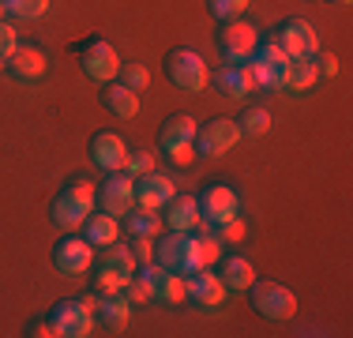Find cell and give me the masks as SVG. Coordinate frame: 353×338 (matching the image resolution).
Here are the masks:
<instances>
[{"label":"cell","instance_id":"6da1fadb","mask_svg":"<svg viewBox=\"0 0 353 338\" xmlns=\"http://www.w3.org/2000/svg\"><path fill=\"white\" fill-rule=\"evenodd\" d=\"M98 203V188L90 177H75V181L68 184V188L61 192V196L53 199V210H49V218H53L57 226H61L64 233L79 230L83 222H87V215L94 210Z\"/></svg>","mask_w":353,"mask_h":338},{"label":"cell","instance_id":"7a4b0ae2","mask_svg":"<svg viewBox=\"0 0 353 338\" xmlns=\"http://www.w3.org/2000/svg\"><path fill=\"white\" fill-rule=\"evenodd\" d=\"M248 301H252V308L263 319H271V324H285V319L297 316V293L285 290L282 282H271V278H263V282L256 278V282L248 286Z\"/></svg>","mask_w":353,"mask_h":338},{"label":"cell","instance_id":"3957f363","mask_svg":"<svg viewBox=\"0 0 353 338\" xmlns=\"http://www.w3.org/2000/svg\"><path fill=\"white\" fill-rule=\"evenodd\" d=\"M94 304H98V293L61 301L53 308V316H49V319H53V327H57V335H64V338H87V335H94V324H98Z\"/></svg>","mask_w":353,"mask_h":338},{"label":"cell","instance_id":"277c9868","mask_svg":"<svg viewBox=\"0 0 353 338\" xmlns=\"http://www.w3.org/2000/svg\"><path fill=\"white\" fill-rule=\"evenodd\" d=\"M154 264L165 270H176V275L188 278L192 270H199V237L196 233H170L154 244Z\"/></svg>","mask_w":353,"mask_h":338},{"label":"cell","instance_id":"5b68a950","mask_svg":"<svg viewBox=\"0 0 353 338\" xmlns=\"http://www.w3.org/2000/svg\"><path fill=\"white\" fill-rule=\"evenodd\" d=\"M165 75H170L173 87L188 90V95H199V90H207V83H211V68H207V61L196 49H173V53L165 57Z\"/></svg>","mask_w":353,"mask_h":338},{"label":"cell","instance_id":"8992f818","mask_svg":"<svg viewBox=\"0 0 353 338\" xmlns=\"http://www.w3.org/2000/svg\"><path fill=\"white\" fill-rule=\"evenodd\" d=\"M252 75H256V87L263 90H285V68H290V57H285V49L279 41H267V46H259L256 53H252Z\"/></svg>","mask_w":353,"mask_h":338},{"label":"cell","instance_id":"52a82bcc","mask_svg":"<svg viewBox=\"0 0 353 338\" xmlns=\"http://www.w3.org/2000/svg\"><path fill=\"white\" fill-rule=\"evenodd\" d=\"M218 46H222L225 64H245L259 49V30L252 27L248 19H230V23H222V30H218Z\"/></svg>","mask_w":353,"mask_h":338},{"label":"cell","instance_id":"ba28073f","mask_svg":"<svg viewBox=\"0 0 353 338\" xmlns=\"http://www.w3.org/2000/svg\"><path fill=\"white\" fill-rule=\"evenodd\" d=\"M241 215V196L230 188V184H211V188L199 196V222L207 230H218L222 222Z\"/></svg>","mask_w":353,"mask_h":338},{"label":"cell","instance_id":"9c48e42d","mask_svg":"<svg viewBox=\"0 0 353 338\" xmlns=\"http://www.w3.org/2000/svg\"><path fill=\"white\" fill-rule=\"evenodd\" d=\"M237 139H241V124L230 121V117H214V121H207L199 128L196 150H199V158H222L237 147Z\"/></svg>","mask_w":353,"mask_h":338},{"label":"cell","instance_id":"30bf717a","mask_svg":"<svg viewBox=\"0 0 353 338\" xmlns=\"http://www.w3.org/2000/svg\"><path fill=\"white\" fill-rule=\"evenodd\" d=\"M53 267L61 270V275H68V278L87 275V270L94 267V244H90L87 237H64V241H57Z\"/></svg>","mask_w":353,"mask_h":338},{"label":"cell","instance_id":"8fae6325","mask_svg":"<svg viewBox=\"0 0 353 338\" xmlns=\"http://www.w3.org/2000/svg\"><path fill=\"white\" fill-rule=\"evenodd\" d=\"M98 203H102L105 215L124 218L132 207H136V177H128L124 169L109 173V181L102 184V192H98Z\"/></svg>","mask_w":353,"mask_h":338},{"label":"cell","instance_id":"7c38bea8","mask_svg":"<svg viewBox=\"0 0 353 338\" xmlns=\"http://www.w3.org/2000/svg\"><path fill=\"white\" fill-rule=\"evenodd\" d=\"M225 293H230V290H225L222 275H214L211 267H199V270H192V275H188V301L196 304V308H203V312L222 308Z\"/></svg>","mask_w":353,"mask_h":338},{"label":"cell","instance_id":"4fadbf2b","mask_svg":"<svg viewBox=\"0 0 353 338\" xmlns=\"http://www.w3.org/2000/svg\"><path fill=\"white\" fill-rule=\"evenodd\" d=\"M279 46L285 57H319V34L308 19H285L279 27Z\"/></svg>","mask_w":353,"mask_h":338},{"label":"cell","instance_id":"5bb4252c","mask_svg":"<svg viewBox=\"0 0 353 338\" xmlns=\"http://www.w3.org/2000/svg\"><path fill=\"white\" fill-rule=\"evenodd\" d=\"M83 72L94 83H113L121 75V57L109 41H87L83 46Z\"/></svg>","mask_w":353,"mask_h":338},{"label":"cell","instance_id":"9a60e30c","mask_svg":"<svg viewBox=\"0 0 353 338\" xmlns=\"http://www.w3.org/2000/svg\"><path fill=\"white\" fill-rule=\"evenodd\" d=\"M128 143H124L121 132H98L94 139H90V158H94L98 169H105V173H117V169L128 166Z\"/></svg>","mask_w":353,"mask_h":338},{"label":"cell","instance_id":"2e32d148","mask_svg":"<svg viewBox=\"0 0 353 338\" xmlns=\"http://www.w3.org/2000/svg\"><path fill=\"white\" fill-rule=\"evenodd\" d=\"M139 270L150 278V282H154V301H162V304L188 301V278H184V275L165 270V267H158V264H139Z\"/></svg>","mask_w":353,"mask_h":338},{"label":"cell","instance_id":"e0dca14e","mask_svg":"<svg viewBox=\"0 0 353 338\" xmlns=\"http://www.w3.org/2000/svg\"><path fill=\"white\" fill-rule=\"evenodd\" d=\"M173 196H176L173 177H165V173H147V177H136V207L162 210V207H170V199H173Z\"/></svg>","mask_w":353,"mask_h":338},{"label":"cell","instance_id":"ac0fdd59","mask_svg":"<svg viewBox=\"0 0 353 338\" xmlns=\"http://www.w3.org/2000/svg\"><path fill=\"white\" fill-rule=\"evenodd\" d=\"M214 87L222 90L225 98H248L256 90V75H252L248 61L245 64H222L214 72Z\"/></svg>","mask_w":353,"mask_h":338},{"label":"cell","instance_id":"d6986e66","mask_svg":"<svg viewBox=\"0 0 353 338\" xmlns=\"http://www.w3.org/2000/svg\"><path fill=\"white\" fill-rule=\"evenodd\" d=\"M162 222L170 226L173 233H196L199 226H203L199 222V196H173Z\"/></svg>","mask_w":353,"mask_h":338},{"label":"cell","instance_id":"ffe728a7","mask_svg":"<svg viewBox=\"0 0 353 338\" xmlns=\"http://www.w3.org/2000/svg\"><path fill=\"white\" fill-rule=\"evenodd\" d=\"M8 68H12L15 79L34 83V79H41V75H46L49 57H46V49H38V46H19V49L12 53V61H8Z\"/></svg>","mask_w":353,"mask_h":338},{"label":"cell","instance_id":"44dd1931","mask_svg":"<svg viewBox=\"0 0 353 338\" xmlns=\"http://www.w3.org/2000/svg\"><path fill=\"white\" fill-rule=\"evenodd\" d=\"M83 237H87L94 248H109V244L121 241V218L105 215V210L87 215V222H83Z\"/></svg>","mask_w":353,"mask_h":338},{"label":"cell","instance_id":"7402d4cb","mask_svg":"<svg viewBox=\"0 0 353 338\" xmlns=\"http://www.w3.org/2000/svg\"><path fill=\"white\" fill-rule=\"evenodd\" d=\"M94 316L102 319L105 327H113V331H124V327L132 324V301L124 297V293H109V297H98Z\"/></svg>","mask_w":353,"mask_h":338},{"label":"cell","instance_id":"603a6c76","mask_svg":"<svg viewBox=\"0 0 353 338\" xmlns=\"http://www.w3.org/2000/svg\"><path fill=\"white\" fill-rule=\"evenodd\" d=\"M319 83V68H316V57H290V68H285V90H312Z\"/></svg>","mask_w":353,"mask_h":338},{"label":"cell","instance_id":"cb8c5ba5","mask_svg":"<svg viewBox=\"0 0 353 338\" xmlns=\"http://www.w3.org/2000/svg\"><path fill=\"white\" fill-rule=\"evenodd\" d=\"M196 135H199V124L192 121L188 113H181V117H170V121L162 124V150L184 147V143H196Z\"/></svg>","mask_w":353,"mask_h":338},{"label":"cell","instance_id":"d4e9b609","mask_svg":"<svg viewBox=\"0 0 353 338\" xmlns=\"http://www.w3.org/2000/svg\"><path fill=\"white\" fill-rule=\"evenodd\" d=\"M124 230L132 237H150V241H158V233H162V215H158V210H147V207H132L128 215H124Z\"/></svg>","mask_w":353,"mask_h":338},{"label":"cell","instance_id":"484cf974","mask_svg":"<svg viewBox=\"0 0 353 338\" xmlns=\"http://www.w3.org/2000/svg\"><path fill=\"white\" fill-rule=\"evenodd\" d=\"M222 282H225V290H248L252 282H256V267L248 264L245 256H230L222 264Z\"/></svg>","mask_w":353,"mask_h":338},{"label":"cell","instance_id":"4316f807","mask_svg":"<svg viewBox=\"0 0 353 338\" xmlns=\"http://www.w3.org/2000/svg\"><path fill=\"white\" fill-rule=\"evenodd\" d=\"M105 106H109V113H117L121 121H132V117L139 113V95L128 90L124 83H113V87L105 90Z\"/></svg>","mask_w":353,"mask_h":338},{"label":"cell","instance_id":"83f0119b","mask_svg":"<svg viewBox=\"0 0 353 338\" xmlns=\"http://www.w3.org/2000/svg\"><path fill=\"white\" fill-rule=\"evenodd\" d=\"M102 264H105V267H113L117 275H124L128 282H132V275L139 270V259H136V252H132L128 244H121V241H117V244H109V248H105Z\"/></svg>","mask_w":353,"mask_h":338},{"label":"cell","instance_id":"f1b7e54d","mask_svg":"<svg viewBox=\"0 0 353 338\" xmlns=\"http://www.w3.org/2000/svg\"><path fill=\"white\" fill-rule=\"evenodd\" d=\"M124 286H128V278L117 275L113 267H105V264L94 267V282H90V293H98V297H109V293H124Z\"/></svg>","mask_w":353,"mask_h":338},{"label":"cell","instance_id":"f546056e","mask_svg":"<svg viewBox=\"0 0 353 338\" xmlns=\"http://www.w3.org/2000/svg\"><path fill=\"white\" fill-rule=\"evenodd\" d=\"M124 297L132 301V308H136V304H150V301H154V282H150L143 270H136V275H132V282L124 286Z\"/></svg>","mask_w":353,"mask_h":338},{"label":"cell","instance_id":"4dcf8cb0","mask_svg":"<svg viewBox=\"0 0 353 338\" xmlns=\"http://www.w3.org/2000/svg\"><path fill=\"white\" fill-rule=\"evenodd\" d=\"M241 135H263V132H271V113L267 109H259V106H252L241 113Z\"/></svg>","mask_w":353,"mask_h":338},{"label":"cell","instance_id":"1f68e13d","mask_svg":"<svg viewBox=\"0 0 353 338\" xmlns=\"http://www.w3.org/2000/svg\"><path fill=\"white\" fill-rule=\"evenodd\" d=\"M12 19H41L49 12V0H4Z\"/></svg>","mask_w":353,"mask_h":338},{"label":"cell","instance_id":"d6a6232c","mask_svg":"<svg viewBox=\"0 0 353 338\" xmlns=\"http://www.w3.org/2000/svg\"><path fill=\"white\" fill-rule=\"evenodd\" d=\"M252 0H207V8H211V15L218 23H230V19H241V15L248 12Z\"/></svg>","mask_w":353,"mask_h":338},{"label":"cell","instance_id":"836d02e7","mask_svg":"<svg viewBox=\"0 0 353 338\" xmlns=\"http://www.w3.org/2000/svg\"><path fill=\"white\" fill-rule=\"evenodd\" d=\"M199 230H203V233H196V237H199V264H203V267H214L218 259H222V241H218V237L207 230V226H199Z\"/></svg>","mask_w":353,"mask_h":338},{"label":"cell","instance_id":"e575fe53","mask_svg":"<svg viewBox=\"0 0 353 338\" xmlns=\"http://www.w3.org/2000/svg\"><path fill=\"white\" fill-rule=\"evenodd\" d=\"M214 237H218L222 244H241V241L248 237V226H245V218L237 215V218H230V222H222V226L214 230Z\"/></svg>","mask_w":353,"mask_h":338},{"label":"cell","instance_id":"d590c367","mask_svg":"<svg viewBox=\"0 0 353 338\" xmlns=\"http://www.w3.org/2000/svg\"><path fill=\"white\" fill-rule=\"evenodd\" d=\"M121 83H124L128 90H136V95H139V90H147L150 72H147L143 64H121Z\"/></svg>","mask_w":353,"mask_h":338},{"label":"cell","instance_id":"8d00e7d4","mask_svg":"<svg viewBox=\"0 0 353 338\" xmlns=\"http://www.w3.org/2000/svg\"><path fill=\"white\" fill-rule=\"evenodd\" d=\"M124 173H128V177H147V173H154V155H150V150H132Z\"/></svg>","mask_w":353,"mask_h":338},{"label":"cell","instance_id":"74e56055","mask_svg":"<svg viewBox=\"0 0 353 338\" xmlns=\"http://www.w3.org/2000/svg\"><path fill=\"white\" fill-rule=\"evenodd\" d=\"M15 49H19V38H15V27H12V23H0V64H8V61H12V53H15Z\"/></svg>","mask_w":353,"mask_h":338},{"label":"cell","instance_id":"f35d334b","mask_svg":"<svg viewBox=\"0 0 353 338\" xmlns=\"http://www.w3.org/2000/svg\"><path fill=\"white\" fill-rule=\"evenodd\" d=\"M165 155H170V162L173 166H192V162H196V158H199V150H196V143H184V147H173V150H165Z\"/></svg>","mask_w":353,"mask_h":338},{"label":"cell","instance_id":"ab89813d","mask_svg":"<svg viewBox=\"0 0 353 338\" xmlns=\"http://www.w3.org/2000/svg\"><path fill=\"white\" fill-rule=\"evenodd\" d=\"M132 252L139 264H154V241L150 237H132Z\"/></svg>","mask_w":353,"mask_h":338},{"label":"cell","instance_id":"60d3db41","mask_svg":"<svg viewBox=\"0 0 353 338\" xmlns=\"http://www.w3.org/2000/svg\"><path fill=\"white\" fill-rule=\"evenodd\" d=\"M319 75H327V79H334V75H339V57H331V53H323L319 57Z\"/></svg>","mask_w":353,"mask_h":338},{"label":"cell","instance_id":"b9f144b4","mask_svg":"<svg viewBox=\"0 0 353 338\" xmlns=\"http://www.w3.org/2000/svg\"><path fill=\"white\" fill-rule=\"evenodd\" d=\"M30 335H34V338H61V335H57V327H53V319L34 324V327H30Z\"/></svg>","mask_w":353,"mask_h":338},{"label":"cell","instance_id":"7bdbcfd3","mask_svg":"<svg viewBox=\"0 0 353 338\" xmlns=\"http://www.w3.org/2000/svg\"><path fill=\"white\" fill-rule=\"evenodd\" d=\"M8 19V8H4V0H0V23H4Z\"/></svg>","mask_w":353,"mask_h":338},{"label":"cell","instance_id":"ee69618b","mask_svg":"<svg viewBox=\"0 0 353 338\" xmlns=\"http://www.w3.org/2000/svg\"><path fill=\"white\" fill-rule=\"evenodd\" d=\"M334 4H350V0H334Z\"/></svg>","mask_w":353,"mask_h":338}]
</instances>
